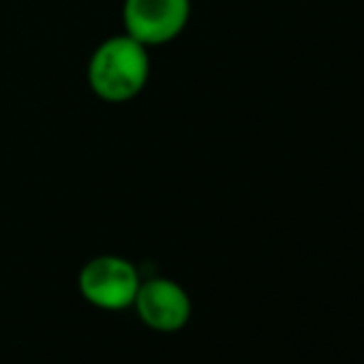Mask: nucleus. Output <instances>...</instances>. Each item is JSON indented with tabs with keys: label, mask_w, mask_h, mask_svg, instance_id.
Listing matches in <instances>:
<instances>
[{
	"label": "nucleus",
	"mask_w": 364,
	"mask_h": 364,
	"mask_svg": "<svg viewBox=\"0 0 364 364\" xmlns=\"http://www.w3.org/2000/svg\"><path fill=\"white\" fill-rule=\"evenodd\" d=\"M150 58L146 46L129 35L103 41L88 65L90 88L105 101L120 103L141 92L148 82Z\"/></svg>",
	"instance_id": "1"
},
{
	"label": "nucleus",
	"mask_w": 364,
	"mask_h": 364,
	"mask_svg": "<svg viewBox=\"0 0 364 364\" xmlns=\"http://www.w3.org/2000/svg\"><path fill=\"white\" fill-rule=\"evenodd\" d=\"M141 281L135 266L116 255L90 259L80 272L82 296L99 309L122 311L135 302Z\"/></svg>",
	"instance_id": "2"
},
{
	"label": "nucleus",
	"mask_w": 364,
	"mask_h": 364,
	"mask_svg": "<svg viewBox=\"0 0 364 364\" xmlns=\"http://www.w3.org/2000/svg\"><path fill=\"white\" fill-rule=\"evenodd\" d=\"M127 35L148 46H161L185 31L191 0H124Z\"/></svg>",
	"instance_id": "3"
},
{
	"label": "nucleus",
	"mask_w": 364,
	"mask_h": 364,
	"mask_svg": "<svg viewBox=\"0 0 364 364\" xmlns=\"http://www.w3.org/2000/svg\"><path fill=\"white\" fill-rule=\"evenodd\" d=\"M133 304L139 319L159 332H176L191 319L189 294L169 279H150L141 283Z\"/></svg>",
	"instance_id": "4"
}]
</instances>
